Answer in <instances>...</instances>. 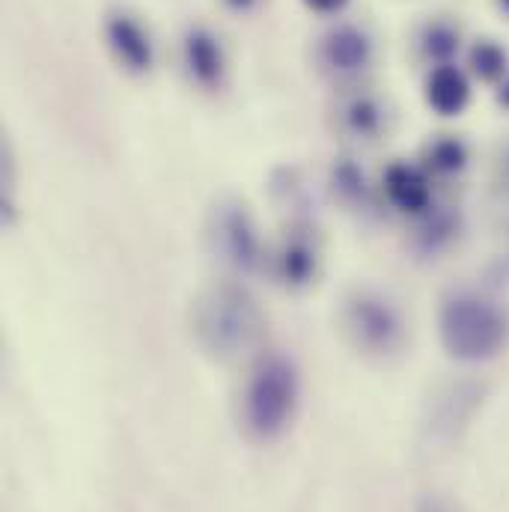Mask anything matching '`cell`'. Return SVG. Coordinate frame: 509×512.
I'll list each match as a JSON object with an SVG mask.
<instances>
[{
	"instance_id": "obj_1",
	"label": "cell",
	"mask_w": 509,
	"mask_h": 512,
	"mask_svg": "<svg viewBox=\"0 0 509 512\" xmlns=\"http://www.w3.org/2000/svg\"><path fill=\"white\" fill-rule=\"evenodd\" d=\"M262 307L242 283L221 280L194 301V337L215 358L248 352L262 334Z\"/></svg>"
},
{
	"instance_id": "obj_2",
	"label": "cell",
	"mask_w": 509,
	"mask_h": 512,
	"mask_svg": "<svg viewBox=\"0 0 509 512\" xmlns=\"http://www.w3.org/2000/svg\"><path fill=\"white\" fill-rule=\"evenodd\" d=\"M441 346L456 361H489L504 352L509 337L507 313L474 289H456L441 301Z\"/></svg>"
},
{
	"instance_id": "obj_3",
	"label": "cell",
	"mask_w": 509,
	"mask_h": 512,
	"mask_svg": "<svg viewBox=\"0 0 509 512\" xmlns=\"http://www.w3.org/2000/svg\"><path fill=\"white\" fill-rule=\"evenodd\" d=\"M301 402V376L292 358L271 352L256 361L242 393V426L259 441H277L295 420Z\"/></svg>"
},
{
	"instance_id": "obj_4",
	"label": "cell",
	"mask_w": 509,
	"mask_h": 512,
	"mask_svg": "<svg viewBox=\"0 0 509 512\" xmlns=\"http://www.w3.org/2000/svg\"><path fill=\"white\" fill-rule=\"evenodd\" d=\"M340 331L346 343L370 361H387L405 346V319L379 289H352L343 298Z\"/></svg>"
},
{
	"instance_id": "obj_5",
	"label": "cell",
	"mask_w": 509,
	"mask_h": 512,
	"mask_svg": "<svg viewBox=\"0 0 509 512\" xmlns=\"http://www.w3.org/2000/svg\"><path fill=\"white\" fill-rule=\"evenodd\" d=\"M212 242L218 256L239 274H254L268 259L254 215L242 203H221L215 209Z\"/></svg>"
},
{
	"instance_id": "obj_6",
	"label": "cell",
	"mask_w": 509,
	"mask_h": 512,
	"mask_svg": "<svg viewBox=\"0 0 509 512\" xmlns=\"http://www.w3.org/2000/svg\"><path fill=\"white\" fill-rule=\"evenodd\" d=\"M376 57V42L361 24H334L316 48L319 66L334 75V78H358L373 66Z\"/></svg>"
},
{
	"instance_id": "obj_7",
	"label": "cell",
	"mask_w": 509,
	"mask_h": 512,
	"mask_svg": "<svg viewBox=\"0 0 509 512\" xmlns=\"http://www.w3.org/2000/svg\"><path fill=\"white\" fill-rule=\"evenodd\" d=\"M182 66L188 72V78L200 87V90H221L227 81V54L221 39L203 27V24H191L182 36Z\"/></svg>"
},
{
	"instance_id": "obj_8",
	"label": "cell",
	"mask_w": 509,
	"mask_h": 512,
	"mask_svg": "<svg viewBox=\"0 0 509 512\" xmlns=\"http://www.w3.org/2000/svg\"><path fill=\"white\" fill-rule=\"evenodd\" d=\"M105 42L114 60L131 72V75H146L155 66V45L149 30L126 9H117L105 18Z\"/></svg>"
},
{
	"instance_id": "obj_9",
	"label": "cell",
	"mask_w": 509,
	"mask_h": 512,
	"mask_svg": "<svg viewBox=\"0 0 509 512\" xmlns=\"http://www.w3.org/2000/svg\"><path fill=\"white\" fill-rule=\"evenodd\" d=\"M382 194L396 212L408 218L423 215L435 203L432 176L420 167V161H390L382 173Z\"/></svg>"
},
{
	"instance_id": "obj_10",
	"label": "cell",
	"mask_w": 509,
	"mask_h": 512,
	"mask_svg": "<svg viewBox=\"0 0 509 512\" xmlns=\"http://www.w3.org/2000/svg\"><path fill=\"white\" fill-rule=\"evenodd\" d=\"M271 262H274V274H277V280L283 286H289V289H307L316 280V274H319L322 256H319V245L310 236V230L292 227L280 239L277 251L271 254Z\"/></svg>"
},
{
	"instance_id": "obj_11",
	"label": "cell",
	"mask_w": 509,
	"mask_h": 512,
	"mask_svg": "<svg viewBox=\"0 0 509 512\" xmlns=\"http://www.w3.org/2000/svg\"><path fill=\"white\" fill-rule=\"evenodd\" d=\"M334 126L349 140L373 143L387 128V108L376 93L355 87L352 93L340 96V102L334 108Z\"/></svg>"
},
{
	"instance_id": "obj_12",
	"label": "cell",
	"mask_w": 509,
	"mask_h": 512,
	"mask_svg": "<svg viewBox=\"0 0 509 512\" xmlns=\"http://www.w3.org/2000/svg\"><path fill=\"white\" fill-rule=\"evenodd\" d=\"M423 99L438 117H459L471 105V78L456 63H441L426 69Z\"/></svg>"
},
{
	"instance_id": "obj_13",
	"label": "cell",
	"mask_w": 509,
	"mask_h": 512,
	"mask_svg": "<svg viewBox=\"0 0 509 512\" xmlns=\"http://www.w3.org/2000/svg\"><path fill=\"white\" fill-rule=\"evenodd\" d=\"M462 233V212L456 206H438L432 203L423 215L414 218L411 245L423 256H435L447 251Z\"/></svg>"
},
{
	"instance_id": "obj_14",
	"label": "cell",
	"mask_w": 509,
	"mask_h": 512,
	"mask_svg": "<svg viewBox=\"0 0 509 512\" xmlns=\"http://www.w3.org/2000/svg\"><path fill=\"white\" fill-rule=\"evenodd\" d=\"M459 48H462V27L447 15H432L429 21L420 24L414 36V51L429 69L441 63H453Z\"/></svg>"
},
{
	"instance_id": "obj_15",
	"label": "cell",
	"mask_w": 509,
	"mask_h": 512,
	"mask_svg": "<svg viewBox=\"0 0 509 512\" xmlns=\"http://www.w3.org/2000/svg\"><path fill=\"white\" fill-rule=\"evenodd\" d=\"M471 164V146L459 134H438L420 149V167L432 179H456Z\"/></svg>"
},
{
	"instance_id": "obj_16",
	"label": "cell",
	"mask_w": 509,
	"mask_h": 512,
	"mask_svg": "<svg viewBox=\"0 0 509 512\" xmlns=\"http://www.w3.org/2000/svg\"><path fill=\"white\" fill-rule=\"evenodd\" d=\"M468 69L474 78H480L486 84H501L509 75L507 48L495 39H477L468 48Z\"/></svg>"
},
{
	"instance_id": "obj_17",
	"label": "cell",
	"mask_w": 509,
	"mask_h": 512,
	"mask_svg": "<svg viewBox=\"0 0 509 512\" xmlns=\"http://www.w3.org/2000/svg\"><path fill=\"white\" fill-rule=\"evenodd\" d=\"M331 191H334V197H337L343 206L361 209V206H367V200H370V179H367V173L361 170V164L343 158V161H337L334 170H331Z\"/></svg>"
},
{
	"instance_id": "obj_18",
	"label": "cell",
	"mask_w": 509,
	"mask_h": 512,
	"mask_svg": "<svg viewBox=\"0 0 509 512\" xmlns=\"http://www.w3.org/2000/svg\"><path fill=\"white\" fill-rule=\"evenodd\" d=\"M495 179H498V188L509 197V143L501 146V155L495 161Z\"/></svg>"
},
{
	"instance_id": "obj_19",
	"label": "cell",
	"mask_w": 509,
	"mask_h": 512,
	"mask_svg": "<svg viewBox=\"0 0 509 512\" xmlns=\"http://www.w3.org/2000/svg\"><path fill=\"white\" fill-rule=\"evenodd\" d=\"M346 3L349 0H304V6L313 9V12H319V15H337Z\"/></svg>"
},
{
	"instance_id": "obj_20",
	"label": "cell",
	"mask_w": 509,
	"mask_h": 512,
	"mask_svg": "<svg viewBox=\"0 0 509 512\" xmlns=\"http://www.w3.org/2000/svg\"><path fill=\"white\" fill-rule=\"evenodd\" d=\"M417 512H453L450 510V504L447 501H441V498H423L420 504H417Z\"/></svg>"
},
{
	"instance_id": "obj_21",
	"label": "cell",
	"mask_w": 509,
	"mask_h": 512,
	"mask_svg": "<svg viewBox=\"0 0 509 512\" xmlns=\"http://www.w3.org/2000/svg\"><path fill=\"white\" fill-rule=\"evenodd\" d=\"M256 3H259V0H224V6L233 9V12H251Z\"/></svg>"
},
{
	"instance_id": "obj_22",
	"label": "cell",
	"mask_w": 509,
	"mask_h": 512,
	"mask_svg": "<svg viewBox=\"0 0 509 512\" xmlns=\"http://www.w3.org/2000/svg\"><path fill=\"white\" fill-rule=\"evenodd\" d=\"M498 102L509 111V75L501 81V87H498Z\"/></svg>"
},
{
	"instance_id": "obj_23",
	"label": "cell",
	"mask_w": 509,
	"mask_h": 512,
	"mask_svg": "<svg viewBox=\"0 0 509 512\" xmlns=\"http://www.w3.org/2000/svg\"><path fill=\"white\" fill-rule=\"evenodd\" d=\"M498 9H501L504 15H509V0H498Z\"/></svg>"
}]
</instances>
